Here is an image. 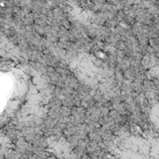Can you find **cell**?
Instances as JSON below:
<instances>
[]
</instances>
